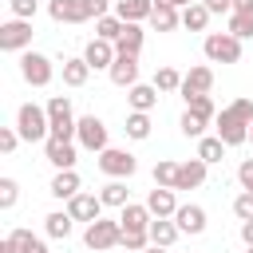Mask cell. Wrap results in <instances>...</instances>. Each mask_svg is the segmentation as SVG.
I'll list each match as a JSON object with an SVG mask.
<instances>
[{
	"label": "cell",
	"instance_id": "6da1fadb",
	"mask_svg": "<svg viewBox=\"0 0 253 253\" xmlns=\"http://www.w3.org/2000/svg\"><path fill=\"white\" fill-rule=\"evenodd\" d=\"M16 130H20L24 142H47V138H51L47 107H40V103H20V111H16Z\"/></svg>",
	"mask_w": 253,
	"mask_h": 253
},
{
	"label": "cell",
	"instance_id": "7a4b0ae2",
	"mask_svg": "<svg viewBox=\"0 0 253 253\" xmlns=\"http://www.w3.org/2000/svg\"><path fill=\"white\" fill-rule=\"evenodd\" d=\"M43 107H47V119H51V138L75 142V134H79V119L71 115V99H67V95H51Z\"/></svg>",
	"mask_w": 253,
	"mask_h": 253
},
{
	"label": "cell",
	"instance_id": "3957f363",
	"mask_svg": "<svg viewBox=\"0 0 253 253\" xmlns=\"http://www.w3.org/2000/svg\"><path fill=\"white\" fill-rule=\"evenodd\" d=\"M83 245H87L91 253H107V249L123 245V225H119V217H99V221H91V225L83 229Z\"/></svg>",
	"mask_w": 253,
	"mask_h": 253
},
{
	"label": "cell",
	"instance_id": "277c9868",
	"mask_svg": "<svg viewBox=\"0 0 253 253\" xmlns=\"http://www.w3.org/2000/svg\"><path fill=\"white\" fill-rule=\"evenodd\" d=\"M202 51L210 63H241V40L229 32H210L202 40Z\"/></svg>",
	"mask_w": 253,
	"mask_h": 253
},
{
	"label": "cell",
	"instance_id": "5b68a950",
	"mask_svg": "<svg viewBox=\"0 0 253 253\" xmlns=\"http://www.w3.org/2000/svg\"><path fill=\"white\" fill-rule=\"evenodd\" d=\"M20 75L28 87H47L55 79V63L43 55V51H24L20 55Z\"/></svg>",
	"mask_w": 253,
	"mask_h": 253
},
{
	"label": "cell",
	"instance_id": "8992f818",
	"mask_svg": "<svg viewBox=\"0 0 253 253\" xmlns=\"http://www.w3.org/2000/svg\"><path fill=\"white\" fill-rule=\"evenodd\" d=\"M0 51H32V20H4L0 24Z\"/></svg>",
	"mask_w": 253,
	"mask_h": 253
},
{
	"label": "cell",
	"instance_id": "52a82bcc",
	"mask_svg": "<svg viewBox=\"0 0 253 253\" xmlns=\"http://www.w3.org/2000/svg\"><path fill=\"white\" fill-rule=\"evenodd\" d=\"M99 170L107 174V178H130L134 170H138V158L130 154V150H119V146H107L103 154H99Z\"/></svg>",
	"mask_w": 253,
	"mask_h": 253
},
{
	"label": "cell",
	"instance_id": "ba28073f",
	"mask_svg": "<svg viewBox=\"0 0 253 253\" xmlns=\"http://www.w3.org/2000/svg\"><path fill=\"white\" fill-rule=\"evenodd\" d=\"M213 126H217V138H221L225 146H241V142H249V123H245V119H237L229 107H221V111H217Z\"/></svg>",
	"mask_w": 253,
	"mask_h": 253
},
{
	"label": "cell",
	"instance_id": "9c48e42d",
	"mask_svg": "<svg viewBox=\"0 0 253 253\" xmlns=\"http://www.w3.org/2000/svg\"><path fill=\"white\" fill-rule=\"evenodd\" d=\"M75 142H79L83 150H91V154H103V150H107V123H103L99 115H83Z\"/></svg>",
	"mask_w": 253,
	"mask_h": 253
},
{
	"label": "cell",
	"instance_id": "30bf717a",
	"mask_svg": "<svg viewBox=\"0 0 253 253\" xmlns=\"http://www.w3.org/2000/svg\"><path fill=\"white\" fill-rule=\"evenodd\" d=\"M43 158H47L55 170H75V162H79V142L47 138V142H43Z\"/></svg>",
	"mask_w": 253,
	"mask_h": 253
},
{
	"label": "cell",
	"instance_id": "8fae6325",
	"mask_svg": "<svg viewBox=\"0 0 253 253\" xmlns=\"http://www.w3.org/2000/svg\"><path fill=\"white\" fill-rule=\"evenodd\" d=\"M63 210H67V213H71L75 221L91 225V221H99V217H103V210H107V206L99 202V194H87V190H83V194H75V198H71V202H67Z\"/></svg>",
	"mask_w": 253,
	"mask_h": 253
},
{
	"label": "cell",
	"instance_id": "7c38bea8",
	"mask_svg": "<svg viewBox=\"0 0 253 253\" xmlns=\"http://www.w3.org/2000/svg\"><path fill=\"white\" fill-rule=\"evenodd\" d=\"M210 87H213V67L210 63H198V67H190L186 75H182V99H194V95H210Z\"/></svg>",
	"mask_w": 253,
	"mask_h": 253
},
{
	"label": "cell",
	"instance_id": "4fadbf2b",
	"mask_svg": "<svg viewBox=\"0 0 253 253\" xmlns=\"http://www.w3.org/2000/svg\"><path fill=\"white\" fill-rule=\"evenodd\" d=\"M47 194H51L55 202H63V206H67L75 194H83V178H79L75 170H55V178H51Z\"/></svg>",
	"mask_w": 253,
	"mask_h": 253
},
{
	"label": "cell",
	"instance_id": "5bb4252c",
	"mask_svg": "<svg viewBox=\"0 0 253 253\" xmlns=\"http://www.w3.org/2000/svg\"><path fill=\"white\" fill-rule=\"evenodd\" d=\"M174 221H178V229H182V233H190V237L206 233V225H210V217H206V210H202L198 202H186V206H178Z\"/></svg>",
	"mask_w": 253,
	"mask_h": 253
},
{
	"label": "cell",
	"instance_id": "9a60e30c",
	"mask_svg": "<svg viewBox=\"0 0 253 253\" xmlns=\"http://www.w3.org/2000/svg\"><path fill=\"white\" fill-rule=\"evenodd\" d=\"M83 59L91 63V71H111V63L119 59V51H115V43H107V40H91V43L83 47Z\"/></svg>",
	"mask_w": 253,
	"mask_h": 253
},
{
	"label": "cell",
	"instance_id": "2e32d148",
	"mask_svg": "<svg viewBox=\"0 0 253 253\" xmlns=\"http://www.w3.org/2000/svg\"><path fill=\"white\" fill-rule=\"evenodd\" d=\"M111 83L115 87H123V91H130L134 83H138V55H119L115 63H111Z\"/></svg>",
	"mask_w": 253,
	"mask_h": 253
},
{
	"label": "cell",
	"instance_id": "e0dca14e",
	"mask_svg": "<svg viewBox=\"0 0 253 253\" xmlns=\"http://www.w3.org/2000/svg\"><path fill=\"white\" fill-rule=\"evenodd\" d=\"M47 16L55 24H87L83 0H47Z\"/></svg>",
	"mask_w": 253,
	"mask_h": 253
},
{
	"label": "cell",
	"instance_id": "ac0fdd59",
	"mask_svg": "<svg viewBox=\"0 0 253 253\" xmlns=\"http://www.w3.org/2000/svg\"><path fill=\"white\" fill-rule=\"evenodd\" d=\"M206 170H210V166H206L198 154L186 158V162L178 166V186H174V190H198V186H206Z\"/></svg>",
	"mask_w": 253,
	"mask_h": 253
},
{
	"label": "cell",
	"instance_id": "d6986e66",
	"mask_svg": "<svg viewBox=\"0 0 253 253\" xmlns=\"http://www.w3.org/2000/svg\"><path fill=\"white\" fill-rule=\"evenodd\" d=\"M146 210H150L154 217H174V213H178V190L154 186V190L146 194Z\"/></svg>",
	"mask_w": 253,
	"mask_h": 253
},
{
	"label": "cell",
	"instance_id": "ffe728a7",
	"mask_svg": "<svg viewBox=\"0 0 253 253\" xmlns=\"http://www.w3.org/2000/svg\"><path fill=\"white\" fill-rule=\"evenodd\" d=\"M126 107L150 115V111L158 107V87H154V83H134V87L126 91Z\"/></svg>",
	"mask_w": 253,
	"mask_h": 253
},
{
	"label": "cell",
	"instance_id": "44dd1931",
	"mask_svg": "<svg viewBox=\"0 0 253 253\" xmlns=\"http://www.w3.org/2000/svg\"><path fill=\"white\" fill-rule=\"evenodd\" d=\"M150 12H154V0H115V16L123 24H142L150 20Z\"/></svg>",
	"mask_w": 253,
	"mask_h": 253
},
{
	"label": "cell",
	"instance_id": "7402d4cb",
	"mask_svg": "<svg viewBox=\"0 0 253 253\" xmlns=\"http://www.w3.org/2000/svg\"><path fill=\"white\" fill-rule=\"evenodd\" d=\"M150 221H154V213L146 210V202H130V206L119 210V225L123 229H150Z\"/></svg>",
	"mask_w": 253,
	"mask_h": 253
},
{
	"label": "cell",
	"instance_id": "603a6c76",
	"mask_svg": "<svg viewBox=\"0 0 253 253\" xmlns=\"http://www.w3.org/2000/svg\"><path fill=\"white\" fill-rule=\"evenodd\" d=\"M71 229H75V217H71L67 210H51V213L43 217V233H47V237H55V241H67V237H71Z\"/></svg>",
	"mask_w": 253,
	"mask_h": 253
},
{
	"label": "cell",
	"instance_id": "cb8c5ba5",
	"mask_svg": "<svg viewBox=\"0 0 253 253\" xmlns=\"http://www.w3.org/2000/svg\"><path fill=\"white\" fill-rule=\"evenodd\" d=\"M178 237H182V229H178V221H174V217H154V221H150V245L170 249Z\"/></svg>",
	"mask_w": 253,
	"mask_h": 253
},
{
	"label": "cell",
	"instance_id": "d4e9b609",
	"mask_svg": "<svg viewBox=\"0 0 253 253\" xmlns=\"http://www.w3.org/2000/svg\"><path fill=\"white\" fill-rule=\"evenodd\" d=\"M87 79H91V63L83 55L63 59V87H87Z\"/></svg>",
	"mask_w": 253,
	"mask_h": 253
},
{
	"label": "cell",
	"instance_id": "484cf974",
	"mask_svg": "<svg viewBox=\"0 0 253 253\" xmlns=\"http://www.w3.org/2000/svg\"><path fill=\"white\" fill-rule=\"evenodd\" d=\"M99 202H103L107 210H123V206H130V190H126V182H123V178H111V182L99 190Z\"/></svg>",
	"mask_w": 253,
	"mask_h": 253
},
{
	"label": "cell",
	"instance_id": "4316f807",
	"mask_svg": "<svg viewBox=\"0 0 253 253\" xmlns=\"http://www.w3.org/2000/svg\"><path fill=\"white\" fill-rule=\"evenodd\" d=\"M142 36H146L142 24H126L123 36H119V43H115V51H119V55H138V51H142Z\"/></svg>",
	"mask_w": 253,
	"mask_h": 253
},
{
	"label": "cell",
	"instance_id": "83f0119b",
	"mask_svg": "<svg viewBox=\"0 0 253 253\" xmlns=\"http://www.w3.org/2000/svg\"><path fill=\"white\" fill-rule=\"evenodd\" d=\"M225 150H229V146H225L217 134H206V138H198V158H202L206 166H217V162L225 158Z\"/></svg>",
	"mask_w": 253,
	"mask_h": 253
},
{
	"label": "cell",
	"instance_id": "f1b7e54d",
	"mask_svg": "<svg viewBox=\"0 0 253 253\" xmlns=\"http://www.w3.org/2000/svg\"><path fill=\"white\" fill-rule=\"evenodd\" d=\"M150 28L154 32H178L182 28V12L178 8H154L150 12Z\"/></svg>",
	"mask_w": 253,
	"mask_h": 253
},
{
	"label": "cell",
	"instance_id": "f546056e",
	"mask_svg": "<svg viewBox=\"0 0 253 253\" xmlns=\"http://www.w3.org/2000/svg\"><path fill=\"white\" fill-rule=\"evenodd\" d=\"M206 24H210V8L202 0L190 4V8H182V28L186 32H206Z\"/></svg>",
	"mask_w": 253,
	"mask_h": 253
},
{
	"label": "cell",
	"instance_id": "4dcf8cb0",
	"mask_svg": "<svg viewBox=\"0 0 253 253\" xmlns=\"http://www.w3.org/2000/svg\"><path fill=\"white\" fill-rule=\"evenodd\" d=\"M150 126H154V123H150V115H142V111H130L123 130H126V138H134V142H146V138H150Z\"/></svg>",
	"mask_w": 253,
	"mask_h": 253
},
{
	"label": "cell",
	"instance_id": "1f68e13d",
	"mask_svg": "<svg viewBox=\"0 0 253 253\" xmlns=\"http://www.w3.org/2000/svg\"><path fill=\"white\" fill-rule=\"evenodd\" d=\"M178 166H182V162H174V158H158V162H154V186L174 190V186H178Z\"/></svg>",
	"mask_w": 253,
	"mask_h": 253
},
{
	"label": "cell",
	"instance_id": "d6a6232c",
	"mask_svg": "<svg viewBox=\"0 0 253 253\" xmlns=\"http://www.w3.org/2000/svg\"><path fill=\"white\" fill-rule=\"evenodd\" d=\"M225 32L237 36V40H253V12H229Z\"/></svg>",
	"mask_w": 253,
	"mask_h": 253
},
{
	"label": "cell",
	"instance_id": "836d02e7",
	"mask_svg": "<svg viewBox=\"0 0 253 253\" xmlns=\"http://www.w3.org/2000/svg\"><path fill=\"white\" fill-rule=\"evenodd\" d=\"M123 20L119 16H103V20H95V40H107V43H119V36H123Z\"/></svg>",
	"mask_w": 253,
	"mask_h": 253
},
{
	"label": "cell",
	"instance_id": "e575fe53",
	"mask_svg": "<svg viewBox=\"0 0 253 253\" xmlns=\"http://www.w3.org/2000/svg\"><path fill=\"white\" fill-rule=\"evenodd\" d=\"M154 87H158L162 95L182 91V71H178V67H158V71H154Z\"/></svg>",
	"mask_w": 253,
	"mask_h": 253
},
{
	"label": "cell",
	"instance_id": "d590c367",
	"mask_svg": "<svg viewBox=\"0 0 253 253\" xmlns=\"http://www.w3.org/2000/svg\"><path fill=\"white\" fill-rule=\"evenodd\" d=\"M186 111H190V115H198V119H206V123H213V119H217V107H213V99H210V95H194V99H186Z\"/></svg>",
	"mask_w": 253,
	"mask_h": 253
},
{
	"label": "cell",
	"instance_id": "8d00e7d4",
	"mask_svg": "<svg viewBox=\"0 0 253 253\" xmlns=\"http://www.w3.org/2000/svg\"><path fill=\"white\" fill-rule=\"evenodd\" d=\"M123 249L126 253H146L150 249V229H123Z\"/></svg>",
	"mask_w": 253,
	"mask_h": 253
},
{
	"label": "cell",
	"instance_id": "74e56055",
	"mask_svg": "<svg viewBox=\"0 0 253 253\" xmlns=\"http://www.w3.org/2000/svg\"><path fill=\"white\" fill-rule=\"evenodd\" d=\"M12 237H16L20 253H47V241H43V237H36L32 229H12Z\"/></svg>",
	"mask_w": 253,
	"mask_h": 253
},
{
	"label": "cell",
	"instance_id": "f35d334b",
	"mask_svg": "<svg viewBox=\"0 0 253 253\" xmlns=\"http://www.w3.org/2000/svg\"><path fill=\"white\" fill-rule=\"evenodd\" d=\"M206 119H198V115H190V111H182V119H178V130L186 134V138H206Z\"/></svg>",
	"mask_w": 253,
	"mask_h": 253
},
{
	"label": "cell",
	"instance_id": "ab89813d",
	"mask_svg": "<svg viewBox=\"0 0 253 253\" xmlns=\"http://www.w3.org/2000/svg\"><path fill=\"white\" fill-rule=\"evenodd\" d=\"M20 202V182L16 178H0V210H12Z\"/></svg>",
	"mask_w": 253,
	"mask_h": 253
},
{
	"label": "cell",
	"instance_id": "60d3db41",
	"mask_svg": "<svg viewBox=\"0 0 253 253\" xmlns=\"http://www.w3.org/2000/svg\"><path fill=\"white\" fill-rule=\"evenodd\" d=\"M8 8H12V20H36L40 0H8Z\"/></svg>",
	"mask_w": 253,
	"mask_h": 253
},
{
	"label": "cell",
	"instance_id": "b9f144b4",
	"mask_svg": "<svg viewBox=\"0 0 253 253\" xmlns=\"http://www.w3.org/2000/svg\"><path fill=\"white\" fill-rule=\"evenodd\" d=\"M233 217H237V221H253V194H249V190H241V194L233 198Z\"/></svg>",
	"mask_w": 253,
	"mask_h": 253
},
{
	"label": "cell",
	"instance_id": "7bdbcfd3",
	"mask_svg": "<svg viewBox=\"0 0 253 253\" xmlns=\"http://www.w3.org/2000/svg\"><path fill=\"white\" fill-rule=\"evenodd\" d=\"M20 146V130L16 126H0V154H12Z\"/></svg>",
	"mask_w": 253,
	"mask_h": 253
},
{
	"label": "cell",
	"instance_id": "ee69618b",
	"mask_svg": "<svg viewBox=\"0 0 253 253\" xmlns=\"http://www.w3.org/2000/svg\"><path fill=\"white\" fill-rule=\"evenodd\" d=\"M229 111H233L237 119H245V123H253V99H249V95H237V99L229 103Z\"/></svg>",
	"mask_w": 253,
	"mask_h": 253
},
{
	"label": "cell",
	"instance_id": "f6af8a7d",
	"mask_svg": "<svg viewBox=\"0 0 253 253\" xmlns=\"http://www.w3.org/2000/svg\"><path fill=\"white\" fill-rule=\"evenodd\" d=\"M83 12H87V20H103V16H111V0H83Z\"/></svg>",
	"mask_w": 253,
	"mask_h": 253
},
{
	"label": "cell",
	"instance_id": "bcb514c9",
	"mask_svg": "<svg viewBox=\"0 0 253 253\" xmlns=\"http://www.w3.org/2000/svg\"><path fill=\"white\" fill-rule=\"evenodd\" d=\"M237 182H241V190L253 194V158H241V166H237Z\"/></svg>",
	"mask_w": 253,
	"mask_h": 253
},
{
	"label": "cell",
	"instance_id": "7dc6e473",
	"mask_svg": "<svg viewBox=\"0 0 253 253\" xmlns=\"http://www.w3.org/2000/svg\"><path fill=\"white\" fill-rule=\"evenodd\" d=\"M210 8V16H229L233 12V0H202Z\"/></svg>",
	"mask_w": 253,
	"mask_h": 253
},
{
	"label": "cell",
	"instance_id": "c3c4849f",
	"mask_svg": "<svg viewBox=\"0 0 253 253\" xmlns=\"http://www.w3.org/2000/svg\"><path fill=\"white\" fill-rule=\"evenodd\" d=\"M0 253H20V245H16V237H12V233L0 241Z\"/></svg>",
	"mask_w": 253,
	"mask_h": 253
},
{
	"label": "cell",
	"instance_id": "681fc988",
	"mask_svg": "<svg viewBox=\"0 0 253 253\" xmlns=\"http://www.w3.org/2000/svg\"><path fill=\"white\" fill-rule=\"evenodd\" d=\"M241 241L253 245V221H241Z\"/></svg>",
	"mask_w": 253,
	"mask_h": 253
},
{
	"label": "cell",
	"instance_id": "f907efd6",
	"mask_svg": "<svg viewBox=\"0 0 253 253\" xmlns=\"http://www.w3.org/2000/svg\"><path fill=\"white\" fill-rule=\"evenodd\" d=\"M233 12H253V0H233Z\"/></svg>",
	"mask_w": 253,
	"mask_h": 253
},
{
	"label": "cell",
	"instance_id": "816d5d0a",
	"mask_svg": "<svg viewBox=\"0 0 253 253\" xmlns=\"http://www.w3.org/2000/svg\"><path fill=\"white\" fill-rule=\"evenodd\" d=\"M190 4H198V0H174V8L182 12V8H190Z\"/></svg>",
	"mask_w": 253,
	"mask_h": 253
},
{
	"label": "cell",
	"instance_id": "f5cc1de1",
	"mask_svg": "<svg viewBox=\"0 0 253 253\" xmlns=\"http://www.w3.org/2000/svg\"><path fill=\"white\" fill-rule=\"evenodd\" d=\"M154 8H174V0H154Z\"/></svg>",
	"mask_w": 253,
	"mask_h": 253
},
{
	"label": "cell",
	"instance_id": "db71d44e",
	"mask_svg": "<svg viewBox=\"0 0 253 253\" xmlns=\"http://www.w3.org/2000/svg\"><path fill=\"white\" fill-rule=\"evenodd\" d=\"M146 253H170V249H162V245H150V249H146Z\"/></svg>",
	"mask_w": 253,
	"mask_h": 253
},
{
	"label": "cell",
	"instance_id": "11a10c76",
	"mask_svg": "<svg viewBox=\"0 0 253 253\" xmlns=\"http://www.w3.org/2000/svg\"><path fill=\"white\" fill-rule=\"evenodd\" d=\"M249 142H253V123H249Z\"/></svg>",
	"mask_w": 253,
	"mask_h": 253
},
{
	"label": "cell",
	"instance_id": "9f6ffc18",
	"mask_svg": "<svg viewBox=\"0 0 253 253\" xmlns=\"http://www.w3.org/2000/svg\"><path fill=\"white\" fill-rule=\"evenodd\" d=\"M245 253H253V245H245Z\"/></svg>",
	"mask_w": 253,
	"mask_h": 253
}]
</instances>
